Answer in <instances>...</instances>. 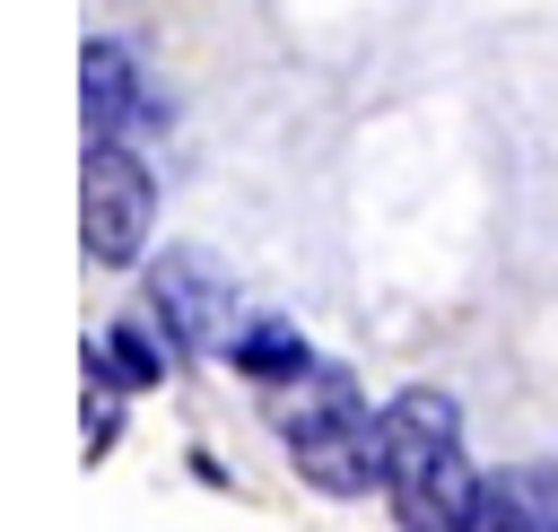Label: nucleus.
Wrapping results in <instances>:
<instances>
[{
	"instance_id": "1",
	"label": "nucleus",
	"mask_w": 558,
	"mask_h": 532,
	"mask_svg": "<svg viewBox=\"0 0 558 532\" xmlns=\"http://www.w3.org/2000/svg\"><path fill=\"white\" fill-rule=\"evenodd\" d=\"M384 445H392V471H384V497H392V523L401 532H471L488 480L462 462V410L453 392H401L384 410Z\"/></svg>"
},
{
	"instance_id": "2",
	"label": "nucleus",
	"mask_w": 558,
	"mask_h": 532,
	"mask_svg": "<svg viewBox=\"0 0 558 532\" xmlns=\"http://www.w3.org/2000/svg\"><path fill=\"white\" fill-rule=\"evenodd\" d=\"M279 436H288L296 471H305L314 488H331V497H366V488H384V471H392L384 410L366 419V401H357V384H349L340 366H314V401H296V410L279 419Z\"/></svg>"
},
{
	"instance_id": "3",
	"label": "nucleus",
	"mask_w": 558,
	"mask_h": 532,
	"mask_svg": "<svg viewBox=\"0 0 558 532\" xmlns=\"http://www.w3.org/2000/svg\"><path fill=\"white\" fill-rule=\"evenodd\" d=\"M148 218H157L148 166L131 157V140H96V148H87V201H78L87 253H96V262H131V253L148 244Z\"/></svg>"
},
{
	"instance_id": "4",
	"label": "nucleus",
	"mask_w": 558,
	"mask_h": 532,
	"mask_svg": "<svg viewBox=\"0 0 558 532\" xmlns=\"http://www.w3.org/2000/svg\"><path fill=\"white\" fill-rule=\"evenodd\" d=\"M148 305H157V323H166L183 349H218L235 288H227V270H218L209 253L174 244V253H157V270H148Z\"/></svg>"
},
{
	"instance_id": "5",
	"label": "nucleus",
	"mask_w": 558,
	"mask_h": 532,
	"mask_svg": "<svg viewBox=\"0 0 558 532\" xmlns=\"http://www.w3.org/2000/svg\"><path fill=\"white\" fill-rule=\"evenodd\" d=\"M78 96H87V140H131V131L157 122V96L140 87V61H131L122 44H87Z\"/></svg>"
},
{
	"instance_id": "6",
	"label": "nucleus",
	"mask_w": 558,
	"mask_h": 532,
	"mask_svg": "<svg viewBox=\"0 0 558 532\" xmlns=\"http://www.w3.org/2000/svg\"><path fill=\"white\" fill-rule=\"evenodd\" d=\"M227 358H235L253 384H296V375H314V349H305L296 323H253V331L227 340Z\"/></svg>"
},
{
	"instance_id": "7",
	"label": "nucleus",
	"mask_w": 558,
	"mask_h": 532,
	"mask_svg": "<svg viewBox=\"0 0 558 532\" xmlns=\"http://www.w3.org/2000/svg\"><path fill=\"white\" fill-rule=\"evenodd\" d=\"M87 366H105L113 384H131V392H148V384L166 375V349L148 340V323H113V331L96 340V358H87Z\"/></svg>"
},
{
	"instance_id": "8",
	"label": "nucleus",
	"mask_w": 558,
	"mask_h": 532,
	"mask_svg": "<svg viewBox=\"0 0 558 532\" xmlns=\"http://www.w3.org/2000/svg\"><path fill=\"white\" fill-rule=\"evenodd\" d=\"M113 392H122V384H113L105 366H87V462H96V454L113 445V427H122V410H113Z\"/></svg>"
},
{
	"instance_id": "9",
	"label": "nucleus",
	"mask_w": 558,
	"mask_h": 532,
	"mask_svg": "<svg viewBox=\"0 0 558 532\" xmlns=\"http://www.w3.org/2000/svg\"><path fill=\"white\" fill-rule=\"evenodd\" d=\"M471 532H541V523H532V515H523V506H514V497H506V488L488 480V497H480V515H471Z\"/></svg>"
}]
</instances>
